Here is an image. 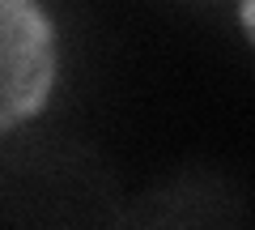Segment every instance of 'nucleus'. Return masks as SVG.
I'll use <instances>...</instances> for the list:
<instances>
[{"mask_svg": "<svg viewBox=\"0 0 255 230\" xmlns=\"http://www.w3.org/2000/svg\"><path fill=\"white\" fill-rule=\"evenodd\" d=\"M55 85V30L38 0H0V132L17 128Z\"/></svg>", "mask_w": 255, "mask_h": 230, "instance_id": "1", "label": "nucleus"}]
</instances>
